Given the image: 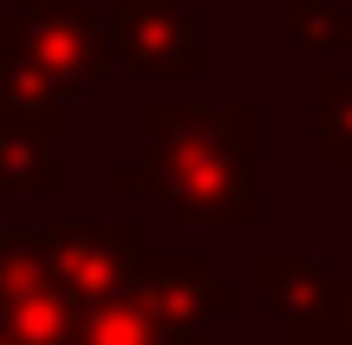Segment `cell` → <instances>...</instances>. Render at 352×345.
<instances>
[{
    "label": "cell",
    "instance_id": "1",
    "mask_svg": "<svg viewBox=\"0 0 352 345\" xmlns=\"http://www.w3.org/2000/svg\"><path fill=\"white\" fill-rule=\"evenodd\" d=\"M124 33H131V46H138V59H144V65L164 59V52H189L183 20H176L164 0H124Z\"/></svg>",
    "mask_w": 352,
    "mask_h": 345
}]
</instances>
